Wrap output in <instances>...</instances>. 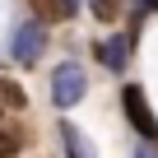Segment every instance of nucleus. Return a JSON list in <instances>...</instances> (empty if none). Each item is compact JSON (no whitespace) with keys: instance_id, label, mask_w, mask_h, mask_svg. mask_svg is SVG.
<instances>
[{"instance_id":"nucleus-1","label":"nucleus","mask_w":158,"mask_h":158,"mask_svg":"<svg viewBox=\"0 0 158 158\" xmlns=\"http://www.w3.org/2000/svg\"><path fill=\"white\" fill-rule=\"evenodd\" d=\"M89 93V74H84V65H74V60H65L56 74H51V102L65 112V107H74L79 98Z\"/></svg>"},{"instance_id":"nucleus-2","label":"nucleus","mask_w":158,"mask_h":158,"mask_svg":"<svg viewBox=\"0 0 158 158\" xmlns=\"http://www.w3.org/2000/svg\"><path fill=\"white\" fill-rule=\"evenodd\" d=\"M121 102H126V116H130V126L144 135V139H158V116H153V107H149V98L130 84L126 93H121Z\"/></svg>"},{"instance_id":"nucleus-3","label":"nucleus","mask_w":158,"mask_h":158,"mask_svg":"<svg viewBox=\"0 0 158 158\" xmlns=\"http://www.w3.org/2000/svg\"><path fill=\"white\" fill-rule=\"evenodd\" d=\"M42 51H47V28H42V19H37V23H23V28L14 33V60H19V65H33Z\"/></svg>"},{"instance_id":"nucleus-4","label":"nucleus","mask_w":158,"mask_h":158,"mask_svg":"<svg viewBox=\"0 0 158 158\" xmlns=\"http://www.w3.org/2000/svg\"><path fill=\"white\" fill-rule=\"evenodd\" d=\"M130 42H135V37H102L93 51H98V60H102L107 70H126V60H130Z\"/></svg>"},{"instance_id":"nucleus-5","label":"nucleus","mask_w":158,"mask_h":158,"mask_svg":"<svg viewBox=\"0 0 158 158\" xmlns=\"http://www.w3.org/2000/svg\"><path fill=\"white\" fill-rule=\"evenodd\" d=\"M28 5H33V14H37L42 23H60V19H70V14H74L70 0H28Z\"/></svg>"},{"instance_id":"nucleus-6","label":"nucleus","mask_w":158,"mask_h":158,"mask_svg":"<svg viewBox=\"0 0 158 158\" xmlns=\"http://www.w3.org/2000/svg\"><path fill=\"white\" fill-rule=\"evenodd\" d=\"M60 144H65V153H70V158H93V149H89L84 130H74V126H60Z\"/></svg>"},{"instance_id":"nucleus-7","label":"nucleus","mask_w":158,"mask_h":158,"mask_svg":"<svg viewBox=\"0 0 158 158\" xmlns=\"http://www.w3.org/2000/svg\"><path fill=\"white\" fill-rule=\"evenodd\" d=\"M0 102L5 107H28V98H23V89L14 84V79H0Z\"/></svg>"},{"instance_id":"nucleus-8","label":"nucleus","mask_w":158,"mask_h":158,"mask_svg":"<svg viewBox=\"0 0 158 158\" xmlns=\"http://www.w3.org/2000/svg\"><path fill=\"white\" fill-rule=\"evenodd\" d=\"M19 149H23V135L19 130H0V158H14Z\"/></svg>"},{"instance_id":"nucleus-9","label":"nucleus","mask_w":158,"mask_h":158,"mask_svg":"<svg viewBox=\"0 0 158 158\" xmlns=\"http://www.w3.org/2000/svg\"><path fill=\"white\" fill-rule=\"evenodd\" d=\"M93 14H98V23H112L121 14V0H93Z\"/></svg>"},{"instance_id":"nucleus-10","label":"nucleus","mask_w":158,"mask_h":158,"mask_svg":"<svg viewBox=\"0 0 158 158\" xmlns=\"http://www.w3.org/2000/svg\"><path fill=\"white\" fill-rule=\"evenodd\" d=\"M135 158H158V153H153L149 144H139V149H135Z\"/></svg>"},{"instance_id":"nucleus-11","label":"nucleus","mask_w":158,"mask_h":158,"mask_svg":"<svg viewBox=\"0 0 158 158\" xmlns=\"http://www.w3.org/2000/svg\"><path fill=\"white\" fill-rule=\"evenodd\" d=\"M70 5H74V10H79V0H70Z\"/></svg>"},{"instance_id":"nucleus-12","label":"nucleus","mask_w":158,"mask_h":158,"mask_svg":"<svg viewBox=\"0 0 158 158\" xmlns=\"http://www.w3.org/2000/svg\"><path fill=\"white\" fill-rule=\"evenodd\" d=\"M0 107H5V102H0Z\"/></svg>"}]
</instances>
